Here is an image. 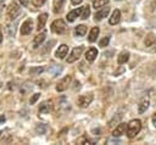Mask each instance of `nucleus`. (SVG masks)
I'll return each mask as SVG.
<instances>
[{
    "mask_svg": "<svg viewBox=\"0 0 156 145\" xmlns=\"http://www.w3.org/2000/svg\"><path fill=\"white\" fill-rule=\"evenodd\" d=\"M141 129V122L140 119H132L128 124H127V129H126V133H127V136L128 138H134L136 136V134L140 132Z\"/></svg>",
    "mask_w": 156,
    "mask_h": 145,
    "instance_id": "nucleus-1",
    "label": "nucleus"
},
{
    "mask_svg": "<svg viewBox=\"0 0 156 145\" xmlns=\"http://www.w3.org/2000/svg\"><path fill=\"white\" fill-rule=\"evenodd\" d=\"M20 11H21V7H20V5L17 4V2H11L10 4V6L7 7V11H6V15H7V18L10 19V21H13L17 16H18V13H20Z\"/></svg>",
    "mask_w": 156,
    "mask_h": 145,
    "instance_id": "nucleus-2",
    "label": "nucleus"
},
{
    "mask_svg": "<svg viewBox=\"0 0 156 145\" xmlns=\"http://www.w3.org/2000/svg\"><path fill=\"white\" fill-rule=\"evenodd\" d=\"M51 30H52L54 33H56V34L63 33V32L66 30V23H65V21L61 19V18L55 19V21L52 22V24H51Z\"/></svg>",
    "mask_w": 156,
    "mask_h": 145,
    "instance_id": "nucleus-3",
    "label": "nucleus"
},
{
    "mask_svg": "<svg viewBox=\"0 0 156 145\" xmlns=\"http://www.w3.org/2000/svg\"><path fill=\"white\" fill-rule=\"evenodd\" d=\"M83 50H84V46H77V48H74V49L72 50V52L69 54V56L67 57L66 61H67L68 63H72V62L77 61V60L79 58V56L82 55Z\"/></svg>",
    "mask_w": 156,
    "mask_h": 145,
    "instance_id": "nucleus-4",
    "label": "nucleus"
},
{
    "mask_svg": "<svg viewBox=\"0 0 156 145\" xmlns=\"http://www.w3.org/2000/svg\"><path fill=\"white\" fill-rule=\"evenodd\" d=\"M93 101V94H84V95H80L79 99H78V105L79 107H88Z\"/></svg>",
    "mask_w": 156,
    "mask_h": 145,
    "instance_id": "nucleus-5",
    "label": "nucleus"
},
{
    "mask_svg": "<svg viewBox=\"0 0 156 145\" xmlns=\"http://www.w3.org/2000/svg\"><path fill=\"white\" fill-rule=\"evenodd\" d=\"M32 29H33V21L30 18H28L21 26V34L22 35H28L32 32Z\"/></svg>",
    "mask_w": 156,
    "mask_h": 145,
    "instance_id": "nucleus-6",
    "label": "nucleus"
},
{
    "mask_svg": "<svg viewBox=\"0 0 156 145\" xmlns=\"http://www.w3.org/2000/svg\"><path fill=\"white\" fill-rule=\"evenodd\" d=\"M71 80H72L71 76H66L62 80H60V82L57 83V85H56V90H57V91H65V90L68 88Z\"/></svg>",
    "mask_w": 156,
    "mask_h": 145,
    "instance_id": "nucleus-7",
    "label": "nucleus"
},
{
    "mask_svg": "<svg viewBox=\"0 0 156 145\" xmlns=\"http://www.w3.org/2000/svg\"><path fill=\"white\" fill-rule=\"evenodd\" d=\"M126 129H127V124H126V123H119V124H117V127L115 128L112 135H113L115 138H118V136L126 134Z\"/></svg>",
    "mask_w": 156,
    "mask_h": 145,
    "instance_id": "nucleus-8",
    "label": "nucleus"
},
{
    "mask_svg": "<svg viewBox=\"0 0 156 145\" xmlns=\"http://www.w3.org/2000/svg\"><path fill=\"white\" fill-rule=\"evenodd\" d=\"M52 108V102L51 101H43L39 105V113H49Z\"/></svg>",
    "mask_w": 156,
    "mask_h": 145,
    "instance_id": "nucleus-9",
    "label": "nucleus"
},
{
    "mask_svg": "<svg viewBox=\"0 0 156 145\" xmlns=\"http://www.w3.org/2000/svg\"><path fill=\"white\" fill-rule=\"evenodd\" d=\"M67 51H68V46H67L66 44H62V45H60L58 49L56 50L55 56H56L57 58H65V56L67 55Z\"/></svg>",
    "mask_w": 156,
    "mask_h": 145,
    "instance_id": "nucleus-10",
    "label": "nucleus"
},
{
    "mask_svg": "<svg viewBox=\"0 0 156 145\" xmlns=\"http://www.w3.org/2000/svg\"><path fill=\"white\" fill-rule=\"evenodd\" d=\"M119 21H121V11L116 9V10H113V12H112V15L108 19V23L113 26V24H117Z\"/></svg>",
    "mask_w": 156,
    "mask_h": 145,
    "instance_id": "nucleus-11",
    "label": "nucleus"
},
{
    "mask_svg": "<svg viewBox=\"0 0 156 145\" xmlns=\"http://www.w3.org/2000/svg\"><path fill=\"white\" fill-rule=\"evenodd\" d=\"M45 37H46V32H45V30H43L41 33L37 34V35L34 37V40H33V48H38V46L44 41Z\"/></svg>",
    "mask_w": 156,
    "mask_h": 145,
    "instance_id": "nucleus-12",
    "label": "nucleus"
},
{
    "mask_svg": "<svg viewBox=\"0 0 156 145\" xmlns=\"http://www.w3.org/2000/svg\"><path fill=\"white\" fill-rule=\"evenodd\" d=\"M108 12H110V7H104V9L99 10V11L95 13V21H101L102 18L107 17Z\"/></svg>",
    "mask_w": 156,
    "mask_h": 145,
    "instance_id": "nucleus-13",
    "label": "nucleus"
},
{
    "mask_svg": "<svg viewBox=\"0 0 156 145\" xmlns=\"http://www.w3.org/2000/svg\"><path fill=\"white\" fill-rule=\"evenodd\" d=\"M80 12H82V7L76 9V10H73V11L68 12V13H67V16H66L67 21H68V22H73L78 16H80Z\"/></svg>",
    "mask_w": 156,
    "mask_h": 145,
    "instance_id": "nucleus-14",
    "label": "nucleus"
},
{
    "mask_svg": "<svg viewBox=\"0 0 156 145\" xmlns=\"http://www.w3.org/2000/svg\"><path fill=\"white\" fill-rule=\"evenodd\" d=\"M96 56H98V50H96L95 48H90V49L85 52V58H87V61H89V62H93V61L96 58Z\"/></svg>",
    "mask_w": 156,
    "mask_h": 145,
    "instance_id": "nucleus-15",
    "label": "nucleus"
},
{
    "mask_svg": "<svg viewBox=\"0 0 156 145\" xmlns=\"http://www.w3.org/2000/svg\"><path fill=\"white\" fill-rule=\"evenodd\" d=\"M99 33H100V29H99V27H93V28H91V30H90V33H89L88 40H89L90 43H94V41L98 39V35H99Z\"/></svg>",
    "mask_w": 156,
    "mask_h": 145,
    "instance_id": "nucleus-16",
    "label": "nucleus"
},
{
    "mask_svg": "<svg viewBox=\"0 0 156 145\" xmlns=\"http://www.w3.org/2000/svg\"><path fill=\"white\" fill-rule=\"evenodd\" d=\"M46 19H48V13H41V15H39V17H38V24H37V29H38V30L44 28Z\"/></svg>",
    "mask_w": 156,
    "mask_h": 145,
    "instance_id": "nucleus-17",
    "label": "nucleus"
},
{
    "mask_svg": "<svg viewBox=\"0 0 156 145\" xmlns=\"http://www.w3.org/2000/svg\"><path fill=\"white\" fill-rule=\"evenodd\" d=\"M149 99L147 97H144L141 101H140V104H139V106H138V111H139V113H144L146 110H147V107H149Z\"/></svg>",
    "mask_w": 156,
    "mask_h": 145,
    "instance_id": "nucleus-18",
    "label": "nucleus"
},
{
    "mask_svg": "<svg viewBox=\"0 0 156 145\" xmlns=\"http://www.w3.org/2000/svg\"><path fill=\"white\" fill-rule=\"evenodd\" d=\"M128 58H129V52L128 51H122L117 57V62L119 65H123V63H126L128 61Z\"/></svg>",
    "mask_w": 156,
    "mask_h": 145,
    "instance_id": "nucleus-19",
    "label": "nucleus"
},
{
    "mask_svg": "<svg viewBox=\"0 0 156 145\" xmlns=\"http://www.w3.org/2000/svg\"><path fill=\"white\" fill-rule=\"evenodd\" d=\"M145 45L147 46V48H151V46H156V38L154 37V34H149L147 37H146V39H145Z\"/></svg>",
    "mask_w": 156,
    "mask_h": 145,
    "instance_id": "nucleus-20",
    "label": "nucleus"
},
{
    "mask_svg": "<svg viewBox=\"0 0 156 145\" xmlns=\"http://www.w3.org/2000/svg\"><path fill=\"white\" fill-rule=\"evenodd\" d=\"M74 33H76V35H78V37H83V35L87 33V27H85L84 24H79V26L76 27Z\"/></svg>",
    "mask_w": 156,
    "mask_h": 145,
    "instance_id": "nucleus-21",
    "label": "nucleus"
},
{
    "mask_svg": "<svg viewBox=\"0 0 156 145\" xmlns=\"http://www.w3.org/2000/svg\"><path fill=\"white\" fill-rule=\"evenodd\" d=\"M89 15H90V7H89V5L83 6L82 7V12H80V18L82 19H87L89 17Z\"/></svg>",
    "mask_w": 156,
    "mask_h": 145,
    "instance_id": "nucleus-22",
    "label": "nucleus"
},
{
    "mask_svg": "<svg viewBox=\"0 0 156 145\" xmlns=\"http://www.w3.org/2000/svg\"><path fill=\"white\" fill-rule=\"evenodd\" d=\"M46 130H48V127H46V124H44V123H39V124H37V127H35V132H37L38 134H45Z\"/></svg>",
    "mask_w": 156,
    "mask_h": 145,
    "instance_id": "nucleus-23",
    "label": "nucleus"
},
{
    "mask_svg": "<svg viewBox=\"0 0 156 145\" xmlns=\"http://www.w3.org/2000/svg\"><path fill=\"white\" fill-rule=\"evenodd\" d=\"M107 4H108V0H94L93 1V7L98 10L99 7H102V6L107 5Z\"/></svg>",
    "mask_w": 156,
    "mask_h": 145,
    "instance_id": "nucleus-24",
    "label": "nucleus"
},
{
    "mask_svg": "<svg viewBox=\"0 0 156 145\" xmlns=\"http://www.w3.org/2000/svg\"><path fill=\"white\" fill-rule=\"evenodd\" d=\"M66 0H56L55 1V5H54V12H60L61 10H62V7H63V2H65Z\"/></svg>",
    "mask_w": 156,
    "mask_h": 145,
    "instance_id": "nucleus-25",
    "label": "nucleus"
},
{
    "mask_svg": "<svg viewBox=\"0 0 156 145\" xmlns=\"http://www.w3.org/2000/svg\"><path fill=\"white\" fill-rule=\"evenodd\" d=\"M108 43H110V37H105V38H102V39L100 40L99 45H100L101 48H106V46L108 45Z\"/></svg>",
    "mask_w": 156,
    "mask_h": 145,
    "instance_id": "nucleus-26",
    "label": "nucleus"
},
{
    "mask_svg": "<svg viewBox=\"0 0 156 145\" xmlns=\"http://www.w3.org/2000/svg\"><path fill=\"white\" fill-rule=\"evenodd\" d=\"M54 68H55V69H52V68H51V69H50V72H51L52 77H56V76L62 71V68H61V67H58V66H55Z\"/></svg>",
    "mask_w": 156,
    "mask_h": 145,
    "instance_id": "nucleus-27",
    "label": "nucleus"
},
{
    "mask_svg": "<svg viewBox=\"0 0 156 145\" xmlns=\"http://www.w3.org/2000/svg\"><path fill=\"white\" fill-rule=\"evenodd\" d=\"M40 97V94L39 93H37V94H33V96L30 97V100H29V104L30 105H33V104H35L37 102V100Z\"/></svg>",
    "mask_w": 156,
    "mask_h": 145,
    "instance_id": "nucleus-28",
    "label": "nucleus"
},
{
    "mask_svg": "<svg viewBox=\"0 0 156 145\" xmlns=\"http://www.w3.org/2000/svg\"><path fill=\"white\" fill-rule=\"evenodd\" d=\"M45 1H46V0H32V4H33L35 7H40V6L44 5Z\"/></svg>",
    "mask_w": 156,
    "mask_h": 145,
    "instance_id": "nucleus-29",
    "label": "nucleus"
},
{
    "mask_svg": "<svg viewBox=\"0 0 156 145\" xmlns=\"http://www.w3.org/2000/svg\"><path fill=\"white\" fill-rule=\"evenodd\" d=\"M77 143H78V144H90V141L87 139V136H82L80 139L77 140Z\"/></svg>",
    "mask_w": 156,
    "mask_h": 145,
    "instance_id": "nucleus-30",
    "label": "nucleus"
},
{
    "mask_svg": "<svg viewBox=\"0 0 156 145\" xmlns=\"http://www.w3.org/2000/svg\"><path fill=\"white\" fill-rule=\"evenodd\" d=\"M43 71H44L43 67H38V68H32L29 72H30V73H41Z\"/></svg>",
    "mask_w": 156,
    "mask_h": 145,
    "instance_id": "nucleus-31",
    "label": "nucleus"
},
{
    "mask_svg": "<svg viewBox=\"0 0 156 145\" xmlns=\"http://www.w3.org/2000/svg\"><path fill=\"white\" fill-rule=\"evenodd\" d=\"M82 1H83V0H72V4H73V5H79Z\"/></svg>",
    "mask_w": 156,
    "mask_h": 145,
    "instance_id": "nucleus-32",
    "label": "nucleus"
},
{
    "mask_svg": "<svg viewBox=\"0 0 156 145\" xmlns=\"http://www.w3.org/2000/svg\"><path fill=\"white\" fill-rule=\"evenodd\" d=\"M5 119H6V117H5L4 115H1V116H0V124H1V123H4V122H5Z\"/></svg>",
    "mask_w": 156,
    "mask_h": 145,
    "instance_id": "nucleus-33",
    "label": "nucleus"
},
{
    "mask_svg": "<svg viewBox=\"0 0 156 145\" xmlns=\"http://www.w3.org/2000/svg\"><path fill=\"white\" fill-rule=\"evenodd\" d=\"M152 123H154V126L156 127V113H155L154 117H152Z\"/></svg>",
    "mask_w": 156,
    "mask_h": 145,
    "instance_id": "nucleus-34",
    "label": "nucleus"
},
{
    "mask_svg": "<svg viewBox=\"0 0 156 145\" xmlns=\"http://www.w3.org/2000/svg\"><path fill=\"white\" fill-rule=\"evenodd\" d=\"M2 6H4V2L0 1V12H1V10H2Z\"/></svg>",
    "mask_w": 156,
    "mask_h": 145,
    "instance_id": "nucleus-35",
    "label": "nucleus"
},
{
    "mask_svg": "<svg viewBox=\"0 0 156 145\" xmlns=\"http://www.w3.org/2000/svg\"><path fill=\"white\" fill-rule=\"evenodd\" d=\"M2 41V34H1V32H0V43Z\"/></svg>",
    "mask_w": 156,
    "mask_h": 145,
    "instance_id": "nucleus-36",
    "label": "nucleus"
},
{
    "mask_svg": "<svg viewBox=\"0 0 156 145\" xmlns=\"http://www.w3.org/2000/svg\"><path fill=\"white\" fill-rule=\"evenodd\" d=\"M0 87H1V83H0Z\"/></svg>",
    "mask_w": 156,
    "mask_h": 145,
    "instance_id": "nucleus-37",
    "label": "nucleus"
},
{
    "mask_svg": "<svg viewBox=\"0 0 156 145\" xmlns=\"http://www.w3.org/2000/svg\"><path fill=\"white\" fill-rule=\"evenodd\" d=\"M0 134H1V133H0Z\"/></svg>",
    "mask_w": 156,
    "mask_h": 145,
    "instance_id": "nucleus-38",
    "label": "nucleus"
}]
</instances>
